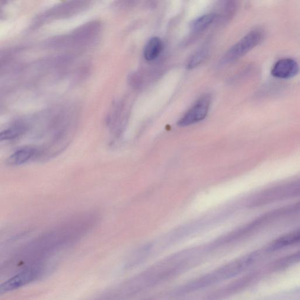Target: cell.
Instances as JSON below:
<instances>
[{
    "instance_id": "7a4b0ae2",
    "label": "cell",
    "mask_w": 300,
    "mask_h": 300,
    "mask_svg": "<svg viewBox=\"0 0 300 300\" xmlns=\"http://www.w3.org/2000/svg\"><path fill=\"white\" fill-rule=\"evenodd\" d=\"M47 268L43 263H38L25 268L21 272L6 280L0 286V295L14 291L35 282L46 273Z\"/></svg>"
},
{
    "instance_id": "8992f818",
    "label": "cell",
    "mask_w": 300,
    "mask_h": 300,
    "mask_svg": "<svg viewBox=\"0 0 300 300\" xmlns=\"http://www.w3.org/2000/svg\"><path fill=\"white\" fill-rule=\"evenodd\" d=\"M300 72V66L296 60L290 58L282 59L273 65L272 75L276 78L288 79L295 77Z\"/></svg>"
},
{
    "instance_id": "3957f363",
    "label": "cell",
    "mask_w": 300,
    "mask_h": 300,
    "mask_svg": "<svg viewBox=\"0 0 300 300\" xmlns=\"http://www.w3.org/2000/svg\"><path fill=\"white\" fill-rule=\"evenodd\" d=\"M264 37L262 30H255L250 32L228 51L223 57V62H232L240 58L258 46Z\"/></svg>"
},
{
    "instance_id": "30bf717a",
    "label": "cell",
    "mask_w": 300,
    "mask_h": 300,
    "mask_svg": "<svg viewBox=\"0 0 300 300\" xmlns=\"http://www.w3.org/2000/svg\"><path fill=\"white\" fill-rule=\"evenodd\" d=\"M25 127L22 124H17L6 129L0 135L1 140H8L17 138L25 132Z\"/></svg>"
},
{
    "instance_id": "9c48e42d",
    "label": "cell",
    "mask_w": 300,
    "mask_h": 300,
    "mask_svg": "<svg viewBox=\"0 0 300 300\" xmlns=\"http://www.w3.org/2000/svg\"><path fill=\"white\" fill-rule=\"evenodd\" d=\"M216 15L208 14L201 16L194 20L191 24V30L195 32L202 31L215 21Z\"/></svg>"
},
{
    "instance_id": "6da1fadb",
    "label": "cell",
    "mask_w": 300,
    "mask_h": 300,
    "mask_svg": "<svg viewBox=\"0 0 300 300\" xmlns=\"http://www.w3.org/2000/svg\"><path fill=\"white\" fill-rule=\"evenodd\" d=\"M250 257H246L232 261V262L224 265L213 272L188 284L179 290V292L183 293L196 291V290L205 288V287L231 279L241 273L250 263Z\"/></svg>"
},
{
    "instance_id": "277c9868",
    "label": "cell",
    "mask_w": 300,
    "mask_h": 300,
    "mask_svg": "<svg viewBox=\"0 0 300 300\" xmlns=\"http://www.w3.org/2000/svg\"><path fill=\"white\" fill-rule=\"evenodd\" d=\"M210 103L211 97L209 95L202 96L179 120L178 126L187 127L203 120L208 113Z\"/></svg>"
},
{
    "instance_id": "ba28073f",
    "label": "cell",
    "mask_w": 300,
    "mask_h": 300,
    "mask_svg": "<svg viewBox=\"0 0 300 300\" xmlns=\"http://www.w3.org/2000/svg\"><path fill=\"white\" fill-rule=\"evenodd\" d=\"M36 153L35 150L30 148L19 149L12 154L8 159V163L10 165H20L30 159Z\"/></svg>"
},
{
    "instance_id": "5b68a950",
    "label": "cell",
    "mask_w": 300,
    "mask_h": 300,
    "mask_svg": "<svg viewBox=\"0 0 300 300\" xmlns=\"http://www.w3.org/2000/svg\"><path fill=\"white\" fill-rule=\"evenodd\" d=\"M92 0H71L55 8L52 9L49 13L47 17H66L67 16L75 15L77 12L84 10L89 7Z\"/></svg>"
},
{
    "instance_id": "8fae6325",
    "label": "cell",
    "mask_w": 300,
    "mask_h": 300,
    "mask_svg": "<svg viewBox=\"0 0 300 300\" xmlns=\"http://www.w3.org/2000/svg\"><path fill=\"white\" fill-rule=\"evenodd\" d=\"M207 55V52L205 50H202L198 51L196 53L191 56L188 60L187 63V68L188 69H193L199 66L206 58Z\"/></svg>"
},
{
    "instance_id": "52a82bcc",
    "label": "cell",
    "mask_w": 300,
    "mask_h": 300,
    "mask_svg": "<svg viewBox=\"0 0 300 300\" xmlns=\"http://www.w3.org/2000/svg\"><path fill=\"white\" fill-rule=\"evenodd\" d=\"M162 49H163V44L160 38L155 37H152L147 44L145 50H144V56L148 61H151L157 59L160 55Z\"/></svg>"
}]
</instances>
